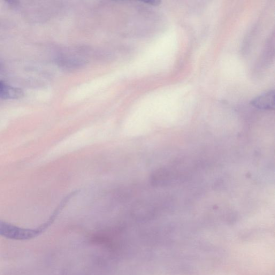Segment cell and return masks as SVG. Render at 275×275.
Wrapping results in <instances>:
<instances>
[{
	"label": "cell",
	"mask_w": 275,
	"mask_h": 275,
	"mask_svg": "<svg viewBox=\"0 0 275 275\" xmlns=\"http://www.w3.org/2000/svg\"><path fill=\"white\" fill-rule=\"evenodd\" d=\"M49 220L34 229L21 227L0 219V236L7 239L27 241L32 240L45 232L51 225Z\"/></svg>",
	"instance_id": "6da1fadb"
},
{
	"label": "cell",
	"mask_w": 275,
	"mask_h": 275,
	"mask_svg": "<svg viewBox=\"0 0 275 275\" xmlns=\"http://www.w3.org/2000/svg\"><path fill=\"white\" fill-rule=\"evenodd\" d=\"M274 90H270L254 98L250 104L261 110H273L274 108Z\"/></svg>",
	"instance_id": "7a4b0ae2"
},
{
	"label": "cell",
	"mask_w": 275,
	"mask_h": 275,
	"mask_svg": "<svg viewBox=\"0 0 275 275\" xmlns=\"http://www.w3.org/2000/svg\"><path fill=\"white\" fill-rule=\"evenodd\" d=\"M24 96V92L20 88L6 85L0 81V98L18 99Z\"/></svg>",
	"instance_id": "3957f363"
}]
</instances>
